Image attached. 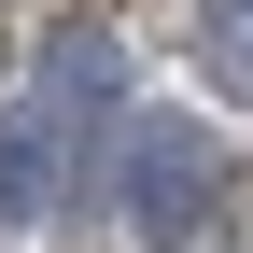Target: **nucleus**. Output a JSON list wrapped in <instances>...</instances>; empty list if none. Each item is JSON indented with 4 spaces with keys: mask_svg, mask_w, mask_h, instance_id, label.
Listing matches in <instances>:
<instances>
[{
    "mask_svg": "<svg viewBox=\"0 0 253 253\" xmlns=\"http://www.w3.org/2000/svg\"><path fill=\"white\" fill-rule=\"evenodd\" d=\"M211 84H225V99L253 113V28H211Z\"/></svg>",
    "mask_w": 253,
    "mask_h": 253,
    "instance_id": "20e7f679",
    "label": "nucleus"
},
{
    "mask_svg": "<svg viewBox=\"0 0 253 253\" xmlns=\"http://www.w3.org/2000/svg\"><path fill=\"white\" fill-rule=\"evenodd\" d=\"M126 225H141L155 253H197L211 225H225V141L183 113H141L126 126Z\"/></svg>",
    "mask_w": 253,
    "mask_h": 253,
    "instance_id": "f257e3e1",
    "label": "nucleus"
},
{
    "mask_svg": "<svg viewBox=\"0 0 253 253\" xmlns=\"http://www.w3.org/2000/svg\"><path fill=\"white\" fill-rule=\"evenodd\" d=\"M71 211V126L0 99V225H56Z\"/></svg>",
    "mask_w": 253,
    "mask_h": 253,
    "instance_id": "7ed1b4c3",
    "label": "nucleus"
},
{
    "mask_svg": "<svg viewBox=\"0 0 253 253\" xmlns=\"http://www.w3.org/2000/svg\"><path fill=\"white\" fill-rule=\"evenodd\" d=\"M113 99H126V56H113L99 14H71V28L28 42V113H56V126L84 141V126H113Z\"/></svg>",
    "mask_w": 253,
    "mask_h": 253,
    "instance_id": "f03ea898",
    "label": "nucleus"
},
{
    "mask_svg": "<svg viewBox=\"0 0 253 253\" xmlns=\"http://www.w3.org/2000/svg\"><path fill=\"white\" fill-rule=\"evenodd\" d=\"M183 14H197V42H211V28H253V0H183Z\"/></svg>",
    "mask_w": 253,
    "mask_h": 253,
    "instance_id": "39448f33",
    "label": "nucleus"
}]
</instances>
